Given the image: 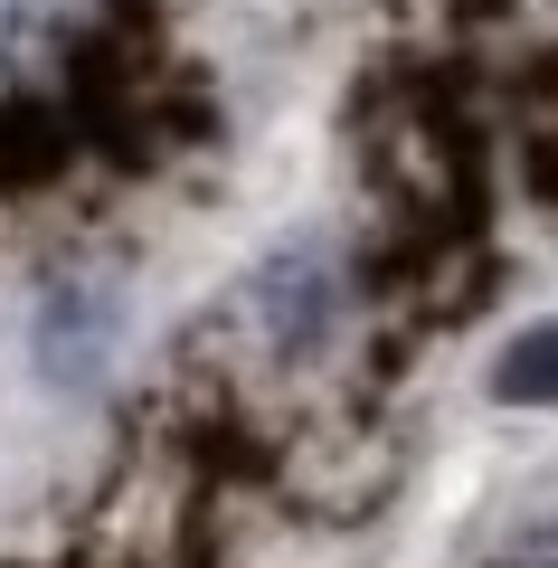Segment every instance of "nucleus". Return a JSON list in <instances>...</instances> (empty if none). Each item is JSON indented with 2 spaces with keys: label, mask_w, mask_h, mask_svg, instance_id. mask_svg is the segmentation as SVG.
Segmentation results:
<instances>
[{
  "label": "nucleus",
  "mask_w": 558,
  "mask_h": 568,
  "mask_svg": "<svg viewBox=\"0 0 558 568\" xmlns=\"http://www.w3.org/2000/svg\"><path fill=\"white\" fill-rule=\"evenodd\" d=\"M104 342H114V304L85 294V284H67L58 304L39 313V361L58 369V379H85V369L104 361Z\"/></svg>",
  "instance_id": "f03ea898"
},
{
  "label": "nucleus",
  "mask_w": 558,
  "mask_h": 568,
  "mask_svg": "<svg viewBox=\"0 0 558 568\" xmlns=\"http://www.w3.org/2000/svg\"><path fill=\"white\" fill-rule=\"evenodd\" d=\"M256 313L275 323L284 351H303L322 323H332V265H322L313 246H284V256L256 275Z\"/></svg>",
  "instance_id": "f257e3e1"
},
{
  "label": "nucleus",
  "mask_w": 558,
  "mask_h": 568,
  "mask_svg": "<svg viewBox=\"0 0 558 568\" xmlns=\"http://www.w3.org/2000/svg\"><path fill=\"white\" fill-rule=\"evenodd\" d=\"M493 568H558V511H549V521H530V530H520V540L501 549Z\"/></svg>",
  "instance_id": "20e7f679"
},
{
  "label": "nucleus",
  "mask_w": 558,
  "mask_h": 568,
  "mask_svg": "<svg viewBox=\"0 0 558 568\" xmlns=\"http://www.w3.org/2000/svg\"><path fill=\"white\" fill-rule=\"evenodd\" d=\"M493 398H511V407H558V323H530V332L493 361Z\"/></svg>",
  "instance_id": "7ed1b4c3"
}]
</instances>
